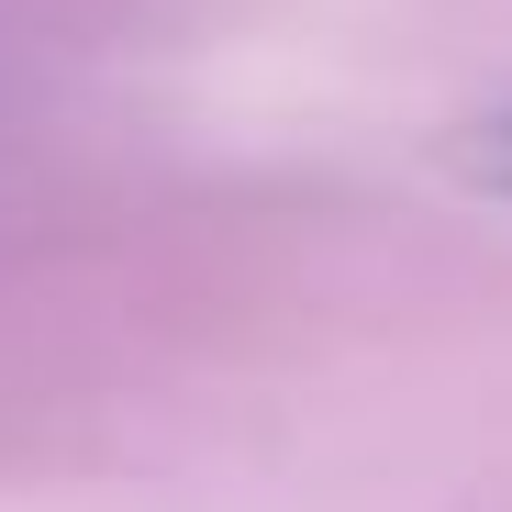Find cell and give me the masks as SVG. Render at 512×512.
<instances>
[{
	"label": "cell",
	"instance_id": "obj_1",
	"mask_svg": "<svg viewBox=\"0 0 512 512\" xmlns=\"http://www.w3.org/2000/svg\"><path fill=\"white\" fill-rule=\"evenodd\" d=\"M468 167H479V179H490V190H501V201H512V112H501V123H479V134H468Z\"/></svg>",
	"mask_w": 512,
	"mask_h": 512
}]
</instances>
